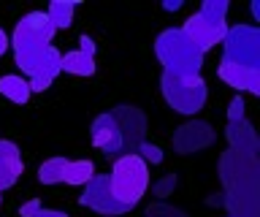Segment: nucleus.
Returning <instances> with one entry per match:
<instances>
[{"mask_svg": "<svg viewBox=\"0 0 260 217\" xmlns=\"http://www.w3.org/2000/svg\"><path fill=\"white\" fill-rule=\"evenodd\" d=\"M222 206L231 217H260V158L225 149L219 155Z\"/></svg>", "mask_w": 260, "mask_h": 217, "instance_id": "f257e3e1", "label": "nucleus"}, {"mask_svg": "<svg viewBox=\"0 0 260 217\" xmlns=\"http://www.w3.org/2000/svg\"><path fill=\"white\" fill-rule=\"evenodd\" d=\"M154 54H157L162 74L168 76H201V66H203V52L187 38L179 27L162 30L154 41Z\"/></svg>", "mask_w": 260, "mask_h": 217, "instance_id": "f03ea898", "label": "nucleus"}, {"mask_svg": "<svg viewBox=\"0 0 260 217\" xmlns=\"http://www.w3.org/2000/svg\"><path fill=\"white\" fill-rule=\"evenodd\" d=\"M228 9H231L228 0H206L201 6V11L192 14L179 30L206 54L211 46L222 44L228 33Z\"/></svg>", "mask_w": 260, "mask_h": 217, "instance_id": "7ed1b4c3", "label": "nucleus"}, {"mask_svg": "<svg viewBox=\"0 0 260 217\" xmlns=\"http://www.w3.org/2000/svg\"><path fill=\"white\" fill-rule=\"evenodd\" d=\"M109 182L119 204L133 209L144 198L146 188H149V168H146V163L138 155H122L114 160Z\"/></svg>", "mask_w": 260, "mask_h": 217, "instance_id": "20e7f679", "label": "nucleus"}, {"mask_svg": "<svg viewBox=\"0 0 260 217\" xmlns=\"http://www.w3.org/2000/svg\"><path fill=\"white\" fill-rule=\"evenodd\" d=\"M160 90H162L166 103L174 111H179V114H198V111L206 106V98H209V87L201 76L179 79V76L162 74L160 76Z\"/></svg>", "mask_w": 260, "mask_h": 217, "instance_id": "39448f33", "label": "nucleus"}, {"mask_svg": "<svg viewBox=\"0 0 260 217\" xmlns=\"http://www.w3.org/2000/svg\"><path fill=\"white\" fill-rule=\"evenodd\" d=\"M222 63L260 71V30L255 25H233L222 38Z\"/></svg>", "mask_w": 260, "mask_h": 217, "instance_id": "423d86ee", "label": "nucleus"}, {"mask_svg": "<svg viewBox=\"0 0 260 217\" xmlns=\"http://www.w3.org/2000/svg\"><path fill=\"white\" fill-rule=\"evenodd\" d=\"M60 57L62 54L54 46H44L36 52H24V54H14L16 66L22 68V74L30 76V90L32 92H44L54 84V79L60 76Z\"/></svg>", "mask_w": 260, "mask_h": 217, "instance_id": "0eeeda50", "label": "nucleus"}, {"mask_svg": "<svg viewBox=\"0 0 260 217\" xmlns=\"http://www.w3.org/2000/svg\"><path fill=\"white\" fill-rule=\"evenodd\" d=\"M54 33L57 30L52 27V22H49V17L44 11H30L16 22L14 36L8 44L14 46V54L36 52V49H44V46H52Z\"/></svg>", "mask_w": 260, "mask_h": 217, "instance_id": "6e6552de", "label": "nucleus"}, {"mask_svg": "<svg viewBox=\"0 0 260 217\" xmlns=\"http://www.w3.org/2000/svg\"><path fill=\"white\" fill-rule=\"evenodd\" d=\"M109 114L114 117V122L119 128V136H122L119 158L136 155V149L144 144V136H146V114L138 106H117Z\"/></svg>", "mask_w": 260, "mask_h": 217, "instance_id": "1a4fd4ad", "label": "nucleus"}, {"mask_svg": "<svg viewBox=\"0 0 260 217\" xmlns=\"http://www.w3.org/2000/svg\"><path fill=\"white\" fill-rule=\"evenodd\" d=\"M79 204L84 209H92L98 214H109V217H117V214H125L130 209L125 204H119L117 196L111 190V182L106 174H95L92 179L84 184V193L79 196Z\"/></svg>", "mask_w": 260, "mask_h": 217, "instance_id": "9d476101", "label": "nucleus"}, {"mask_svg": "<svg viewBox=\"0 0 260 217\" xmlns=\"http://www.w3.org/2000/svg\"><path fill=\"white\" fill-rule=\"evenodd\" d=\"M217 141V131L203 119H190V122L179 125L174 136H171V144H174V152L179 155H195V152L209 149L211 144Z\"/></svg>", "mask_w": 260, "mask_h": 217, "instance_id": "9b49d317", "label": "nucleus"}, {"mask_svg": "<svg viewBox=\"0 0 260 217\" xmlns=\"http://www.w3.org/2000/svg\"><path fill=\"white\" fill-rule=\"evenodd\" d=\"M89 136H92V144L103 152L106 158L117 160L119 158V147H122V136H119V128L114 122V117L106 111V114H98L92 128H89Z\"/></svg>", "mask_w": 260, "mask_h": 217, "instance_id": "f8f14e48", "label": "nucleus"}, {"mask_svg": "<svg viewBox=\"0 0 260 217\" xmlns=\"http://www.w3.org/2000/svg\"><path fill=\"white\" fill-rule=\"evenodd\" d=\"M225 136H228V144L231 149L236 152H244V155H257L260 152V139L255 133V128L247 117L241 119H228V128H225ZM260 158V155H257Z\"/></svg>", "mask_w": 260, "mask_h": 217, "instance_id": "ddd939ff", "label": "nucleus"}, {"mask_svg": "<svg viewBox=\"0 0 260 217\" xmlns=\"http://www.w3.org/2000/svg\"><path fill=\"white\" fill-rule=\"evenodd\" d=\"M217 74L228 87H233V90L260 95V71H255V68H241V66H231V63H219Z\"/></svg>", "mask_w": 260, "mask_h": 217, "instance_id": "4468645a", "label": "nucleus"}, {"mask_svg": "<svg viewBox=\"0 0 260 217\" xmlns=\"http://www.w3.org/2000/svg\"><path fill=\"white\" fill-rule=\"evenodd\" d=\"M22 155L19 147L8 139H0V190L14 188L16 179L22 176Z\"/></svg>", "mask_w": 260, "mask_h": 217, "instance_id": "2eb2a0df", "label": "nucleus"}, {"mask_svg": "<svg viewBox=\"0 0 260 217\" xmlns=\"http://www.w3.org/2000/svg\"><path fill=\"white\" fill-rule=\"evenodd\" d=\"M73 74V76H92L95 74V54L89 52H65L60 57V74Z\"/></svg>", "mask_w": 260, "mask_h": 217, "instance_id": "dca6fc26", "label": "nucleus"}, {"mask_svg": "<svg viewBox=\"0 0 260 217\" xmlns=\"http://www.w3.org/2000/svg\"><path fill=\"white\" fill-rule=\"evenodd\" d=\"M0 95L3 98H8L11 103H27L30 101V84H27V79H22V76H14V74H8V76H0Z\"/></svg>", "mask_w": 260, "mask_h": 217, "instance_id": "f3484780", "label": "nucleus"}, {"mask_svg": "<svg viewBox=\"0 0 260 217\" xmlns=\"http://www.w3.org/2000/svg\"><path fill=\"white\" fill-rule=\"evenodd\" d=\"M73 14H76V3L73 0H52L46 9V17L54 30H68L73 25Z\"/></svg>", "mask_w": 260, "mask_h": 217, "instance_id": "a211bd4d", "label": "nucleus"}, {"mask_svg": "<svg viewBox=\"0 0 260 217\" xmlns=\"http://www.w3.org/2000/svg\"><path fill=\"white\" fill-rule=\"evenodd\" d=\"M95 176V166L92 160H68L62 171V182L65 184H87Z\"/></svg>", "mask_w": 260, "mask_h": 217, "instance_id": "6ab92c4d", "label": "nucleus"}, {"mask_svg": "<svg viewBox=\"0 0 260 217\" xmlns=\"http://www.w3.org/2000/svg\"><path fill=\"white\" fill-rule=\"evenodd\" d=\"M68 158H49L46 163H41L38 168V182L41 184H60L62 182V171Z\"/></svg>", "mask_w": 260, "mask_h": 217, "instance_id": "aec40b11", "label": "nucleus"}, {"mask_svg": "<svg viewBox=\"0 0 260 217\" xmlns=\"http://www.w3.org/2000/svg\"><path fill=\"white\" fill-rule=\"evenodd\" d=\"M19 214H22V217H71L68 212H60V209H46V206H41L38 198L27 201V204L19 209Z\"/></svg>", "mask_w": 260, "mask_h": 217, "instance_id": "412c9836", "label": "nucleus"}, {"mask_svg": "<svg viewBox=\"0 0 260 217\" xmlns=\"http://www.w3.org/2000/svg\"><path fill=\"white\" fill-rule=\"evenodd\" d=\"M144 217H187L184 209H176V206H171V204H152L149 209L144 212Z\"/></svg>", "mask_w": 260, "mask_h": 217, "instance_id": "4be33fe9", "label": "nucleus"}, {"mask_svg": "<svg viewBox=\"0 0 260 217\" xmlns=\"http://www.w3.org/2000/svg\"><path fill=\"white\" fill-rule=\"evenodd\" d=\"M136 155L144 160V163H152V166H157V163H162V149L157 147V144H141V147L136 149Z\"/></svg>", "mask_w": 260, "mask_h": 217, "instance_id": "5701e85b", "label": "nucleus"}, {"mask_svg": "<svg viewBox=\"0 0 260 217\" xmlns=\"http://www.w3.org/2000/svg\"><path fill=\"white\" fill-rule=\"evenodd\" d=\"M241 117H244V101L236 95L231 101V109H228V119H241Z\"/></svg>", "mask_w": 260, "mask_h": 217, "instance_id": "b1692460", "label": "nucleus"}, {"mask_svg": "<svg viewBox=\"0 0 260 217\" xmlns=\"http://www.w3.org/2000/svg\"><path fill=\"white\" fill-rule=\"evenodd\" d=\"M79 44H81V46H79L81 52H89V54H95V44H92V38L81 36V38H79Z\"/></svg>", "mask_w": 260, "mask_h": 217, "instance_id": "393cba45", "label": "nucleus"}, {"mask_svg": "<svg viewBox=\"0 0 260 217\" xmlns=\"http://www.w3.org/2000/svg\"><path fill=\"white\" fill-rule=\"evenodd\" d=\"M174 182H176V176H168V179H162V182H160V184H157V188H154V190H157L160 196H166V190H168V188H171V184H174Z\"/></svg>", "mask_w": 260, "mask_h": 217, "instance_id": "a878e982", "label": "nucleus"}, {"mask_svg": "<svg viewBox=\"0 0 260 217\" xmlns=\"http://www.w3.org/2000/svg\"><path fill=\"white\" fill-rule=\"evenodd\" d=\"M8 46H11V44H8V36H6V30L0 27V57L6 54V49H8Z\"/></svg>", "mask_w": 260, "mask_h": 217, "instance_id": "bb28decb", "label": "nucleus"}, {"mask_svg": "<svg viewBox=\"0 0 260 217\" xmlns=\"http://www.w3.org/2000/svg\"><path fill=\"white\" fill-rule=\"evenodd\" d=\"M0 193H3V190H0ZM0 198H3V196H0Z\"/></svg>", "mask_w": 260, "mask_h": 217, "instance_id": "cd10ccee", "label": "nucleus"}]
</instances>
